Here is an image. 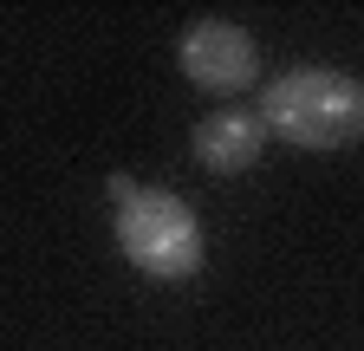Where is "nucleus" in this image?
Segmentation results:
<instances>
[{"label":"nucleus","mask_w":364,"mask_h":351,"mask_svg":"<svg viewBox=\"0 0 364 351\" xmlns=\"http://www.w3.org/2000/svg\"><path fill=\"white\" fill-rule=\"evenodd\" d=\"M260 144H267L260 111H215V117L196 124V137H189V150H196V163L208 176H241V169H254Z\"/></svg>","instance_id":"20e7f679"},{"label":"nucleus","mask_w":364,"mask_h":351,"mask_svg":"<svg viewBox=\"0 0 364 351\" xmlns=\"http://www.w3.org/2000/svg\"><path fill=\"white\" fill-rule=\"evenodd\" d=\"M260 124L267 137H280L293 150H345L351 137H364V85L332 65H293L280 78H267Z\"/></svg>","instance_id":"f03ea898"},{"label":"nucleus","mask_w":364,"mask_h":351,"mask_svg":"<svg viewBox=\"0 0 364 351\" xmlns=\"http://www.w3.org/2000/svg\"><path fill=\"white\" fill-rule=\"evenodd\" d=\"M176 65L196 92H215V98H235L260 78V46L254 33L235 26V20H196L176 46Z\"/></svg>","instance_id":"7ed1b4c3"},{"label":"nucleus","mask_w":364,"mask_h":351,"mask_svg":"<svg viewBox=\"0 0 364 351\" xmlns=\"http://www.w3.org/2000/svg\"><path fill=\"white\" fill-rule=\"evenodd\" d=\"M111 234H117V247H124L130 267L150 274V280H163V286L196 280L202 260H208L196 208L182 202V195H169V189L130 183V176H111Z\"/></svg>","instance_id":"f257e3e1"}]
</instances>
